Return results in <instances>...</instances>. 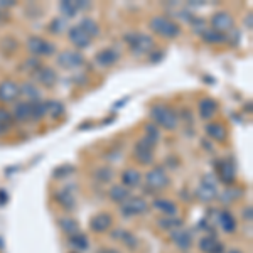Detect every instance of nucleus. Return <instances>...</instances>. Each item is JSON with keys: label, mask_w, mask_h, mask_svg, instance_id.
<instances>
[{"label": "nucleus", "mask_w": 253, "mask_h": 253, "mask_svg": "<svg viewBox=\"0 0 253 253\" xmlns=\"http://www.w3.org/2000/svg\"><path fill=\"white\" fill-rule=\"evenodd\" d=\"M95 179L100 182H103V184H107L113 179V169L108 166H103V167H98L95 170Z\"/></svg>", "instance_id": "c9c22d12"}, {"label": "nucleus", "mask_w": 253, "mask_h": 253, "mask_svg": "<svg viewBox=\"0 0 253 253\" xmlns=\"http://www.w3.org/2000/svg\"><path fill=\"white\" fill-rule=\"evenodd\" d=\"M211 29L221 32V34H226L230 31L235 29V19L230 12L226 10H219V12H214L211 15Z\"/></svg>", "instance_id": "0eeeda50"}, {"label": "nucleus", "mask_w": 253, "mask_h": 253, "mask_svg": "<svg viewBox=\"0 0 253 253\" xmlns=\"http://www.w3.org/2000/svg\"><path fill=\"white\" fill-rule=\"evenodd\" d=\"M218 108H219L218 101L213 100V98H208V96L199 101V107H198L199 115H201L203 120H211V118L216 115Z\"/></svg>", "instance_id": "6ab92c4d"}, {"label": "nucleus", "mask_w": 253, "mask_h": 253, "mask_svg": "<svg viewBox=\"0 0 253 253\" xmlns=\"http://www.w3.org/2000/svg\"><path fill=\"white\" fill-rule=\"evenodd\" d=\"M145 182L149 189L161 191V189H164L166 186H169V175H167L164 167L157 166V167H152V169L145 174Z\"/></svg>", "instance_id": "39448f33"}, {"label": "nucleus", "mask_w": 253, "mask_h": 253, "mask_svg": "<svg viewBox=\"0 0 253 253\" xmlns=\"http://www.w3.org/2000/svg\"><path fill=\"white\" fill-rule=\"evenodd\" d=\"M120 179H122V186H125L126 189H128V187H135L140 184L142 175L137 169H125L124 172H122Z\"/></svg>", "instance_id": "393cba45"}, {"label": "nucleus", "mask_w": 253, "mask_h": 253, "mask_svg": "<svg viewBox=\"0 0 253 253\" xmlns=\"http://www.w3.org/2000/svg\"><path fill=\"white\" fill-rule=\"evenodd\" d=\"M20 96L19 84L12 80H5L0 83V101L2 103H14Z\"/></svg>", "instance_id": "f8f14e48"}, {"label": "nucleus", "mask_w": 253, "mask_h": 253, "mask_svg": "<svg viewBox=\"0 0 253 253\" xmlns=\"http://www.w3.org/2000/svg\"><path fill=\"white\" fill-rule=\"evenodd\" d=\"M9 19H10V15L7 14L3 9H0V24H3V22H9Z\"/></svg>", "instance_id": "3c124183"}, {"label": "nucleus", "mask_w": 253, "mask_h": 253, "mask_svg": "<svg viewBox=\"0 0 253 253\" xmlns=\"http://www.w3.org/2000/svg\"><path fill=\"white\" fill-rule=\"evenodd\" d=\"M226 253H243L242 250H230V252H226Z\"/></svg>", "instance_id": "6e6d98bb"}, {"label": "nucleus", "mask_w": 253, "mask_h": 253, "mask_svg": "<svg viewBox=\"0 0 253 253\" xmlns=\"http://www.w3.org/2000/svg\"><path fill=\"white\" fill-rule=\"evenodd\" d=\"M73 172H75V167L73 166H69V164H66V166H61V167H58V169L54 170V179H64V177H69Z\"/></svg>", "instance_id": "79ce46f5"}, {"label": "nucleus", "mask_w": 253, "mask_h": 253, "mask_svg": "<svg viewBox=\"0 0 253 253\" xmlns=\"http://www.w3.org/2000/svg\"><path fill=\"white\" fill-rule=\"evenodd\" d=\"M7 201H9V194H7V191L0 189V206H3Z\"/></svg>", "instance_id": "09e8293b"}, {"label": "nucleus", "mask_w": 253, "mask_h": 253, "mask_svg": "<svg viewBox=\"0 0 253 253\" xmlns=\"http://www.w3.org/2000/svg\"><path fill=\"white\" fill-rule=\"evenodd\" d=\"M44 115H46V101L39 100V101L31 103V118H34V120H41Z\"/></svg>", "instance_id": "4c0bfd02"}, {"label": "nucleus", "mask_w": 253, "mask_h": 253, "mask_svg": "<svg viewBox=\"0 0 253 253\" xmlns=\"http://www.w3.org/2000/svg\"><path fill=\"white\" fill-rule=\"evenodd\" d=\"M219 240L216 238L214 235H206L203 236L201 240H199V250H201L203 253H211V250L216 247V243H218Z\"/></svg>", "instance_id": "f704fd0d"}, {"label": "nucleus", "mask_w": 253, "mask_h": 253, "mask_svg": "<svg viewBox=\"0 0 253 253\" xmlns=\"http://www.w3.org/2000/svg\"><path fill=\"white\" fill-rule=\"evenodd\" d=\"M113 224V216L108 213H98L89 219V230L93 233H105L112 228Z\"/></svg>", "instance_id": "4468645a"}, {"label": "nucleus", "mask_w": 253, "mask_h": 253, "mask_svg": "<svg viewBox=\"0 0 253 253\" xmlns=\"http://www.w3.org/2000/svg\"><path fill=\"white\" fill-rule=\"evenodd\" d=\"M64 29H68V26H66V20L63 17H54L47 26V31L51 34H63Z\"/></svg>", "instance_id": "e433bc0d"}, {"label": "nucleus", "mask_w": 253, "mask_h": 253, "mask_svg": "<svg viewBox=\"0 0 253 253\" xmlns=\"http://www.w3.org/2000/svg\"><path fill=\"white\" fill-rule=\"evenodd\" d=\"M78 27L84 32V34L88 36L89 39H91V38H96V36L100 34V26H98L96 20H93L91 17L81 19V22H80V26H78Z\"/></svg>", "instance_id": "c756f323"}, {"label": "nucleus", "mask_w": 253, "mask_h": 253, "mask_svg": "<svg viewBox=\"0 0 253 253\" xmlns=\"http://www.w3.org/2000/svg\"><path fill=\"white\" fill-rule=\"evenodd\" d=\"M14 117V122H27L31 120V103L29 101H17L14 107V112H10Z\"/></svg>", "instance_id": "b1692460"}, {"label": "nucleus", "mask_w": 253, "mask_h": 253, "mask_svg": "<svg viewBox=\"0 0 253 253\" xmlns=\"http://www.w3.org/2000/svg\"><path fill=\"white\" fill-rule=\"evenodd\" d=\"M58 64L66 69H75L84 64V56L78 51H64L58 56Z\"/></svg>", "instance_id": "9b49d317"}, {"label": "nucleus", "mask_w": 253, "mask_h": 253, "mask_svg": "<svg viewBox=\"0 0 253 253\" xmlns=\"http://www.w3.org/2000/svg\"><path fill=\"white\" fill-rule=\"evenodd\" d=\"M213 175H205V179L201 181V184L196 189V196L201 199L203 203H210L214 198H218V187H216L214 179H211Z\"/></svg>", "instance_id": "9d476101"}, {"label": "nucleus", "mask_w": 253, "mask_h": 253, "mask_svg": "<svg viewBox=\"0 0 253 253\" xmlns=\"http://www.w3.org/2000/svg\"><path fill=\"white\" fill-rule=\"evenodd\" d=\"M157 224L162 228V230H166V231H174V230H179V228H182V219L175 218V216H164V218L159 219Z\"/></svg>", "instance_id": "2f4dec72"}, {"label": "nucleus", "mask_w": 253, "mask_h": 253, "mask_svg": "<svg viewBox=\"0 0 253 253\" xmlns=\"http://www.w3.org/2000/svg\"><path fill=\"white\" fill-rule=\"evenodd\" d=\"M59 9L63 12L64 17H68V19L76 17V14H78V9H76L75 2H69V0H63V2L59 3Z\"/></svg>", "instance_id": "58836bf2"}, {"label": "nucleus", "mask_w": 253, "mask_h": 253, "mask_svg": "<svg viewBox=\"0 0 253 253\" xmlns=\"http://www.w3.org/2000/svg\"><path fill=\"white\" fill-rule=\"evenodd\" d=\"M15 5V0H0V9H10V7Z\"/></svg>", "instance_id": "de8ad7c7"}, {"label": "nucleus", "mask_w": 253, "mask_h": 253, "mask_svg": "<svg viewBox=\"0 0 253 253\" xmlns=\"http://www.w3.org/2000/svg\"><path fill=\"white\" fill-rule=\"evenodd\" d=\"M147 211V203L144 198H137V196H130L125 203H122L120 206V213L125 218L130 216H137V214H144Z\"/></svg>", "instance_id": "1a4fd4ad"}, {"label": "nucleus", "mask_w": 253, "mask_h": 253, "mask_svg": "<svg viewBox=\"0 0 253 253\" xmlns=\"http://www.w3.org/2000/svg\"><path fill=\"white\" fill-rule=\"evenodd\" d=\"M170 240H172V243L182 252H187L193 247V233H191L189 230H184V228L170 231Z\"/></svg>", "instance_id": "ddd939ff"}, {"label": "nucleus", "mask_w": 253, "mask_h": 253, "mask_svg": "<svg viewBox=\"0 0 253 253\" xmlns=\"http://www.w3.org/2000/svg\"><path fill=\"white\" fill-rule=\"evenodd\" d=\"M149 56L152 63H159V61H162V58H164V51H152L149 52Z\"/></svg>", "instance_id": "a18cd8bd"}, {"label": "nucleus", "mask_w": 253, "mask_h": 253, "mask_svg": "<svg viewBox=\"0 0 253 253\" xmlns=\"http://www.w3.org/2000/svg\"><path fill=\"white\" fill-rule=\"evenodd\" d=\"M39 66H41V64H39L38 58H29L26 63L22 64V71H32V73H34Z\"/></svg>", "instance_id": "37998d69"}, {"label": "nucleus", "mask_w": 253, "mask_h": 253, "mask_svg": "<svg viewBox=\"0 0 253 253\" xmlns=\"http://www.w3.org/2000/svg\"><path fill=\"white\" fill-rule=\"evenodd\" d=\"M54 198H56L58 205L63 208V210L73 211L76 208V199H75V196L71 194V191H69V189H58V193L54 194Z\"/></svg>", "instance_id": "aec40b11"}, {"label": "nucleus", "mask_w": 253, "mask_h": 253, "mask_svg": "<svg viewBox=\"0 0 253 253\" xmlns=\"http://www.w3.org/2000/svg\"><path fill=\"white\" fill-rule=\"evenodd\" d=\"M150 117L156 122V125L162 126V128H166V130H175L179 125V118L175 115L174 110H170L169 107L161 105V103L154 105V107L150 108Z\"/></svg>", "instance_id": "f257e3e1"}, {"label": "nucleus", "mask_w": 253, "mask_h": 253, "mask_svg": "<svg viewBox=\"0 0 253 253\" xmlns=\"http://www.w3.org/2000/svg\"><path fill=\"white\" fill-rule=\"evenodd\" d=\"M108 196H110V199H112V201H115V203H125L126 199L130 198V191L126 189L125 186H122V184H117V186H112L108 189Z\"/></svg>", "instance_id": "c85d7f7f"}, {"label": "nucleus", "mask_w": 253, "mask_h": 253, "mask_svg": "<svg viewBox=\"0 0 253 253\" xmlns=\"http://www.w3.org/2000/svg\"><path fill=\"white\" fill-rule=\"evenodd\" d=\"M240 196H242V191L240 189H231V187H228L226 191H223V194L219 196V199H221L224 205H230L231 201H236Z\"/></svg>", "instance_id": "a19ab883"}, {"label": "nucleus", "mask_w": 253, "mask_h": 253, "mask_svg": "<svg viewBox=\"0 0 253 253\" xmlns=\"http://www.w3.org/2000/svg\"><path fill=\"white\" fill-rule=\"evenodd\" d=\"M201 38L206 44H223L228 41L226 34H221V32L211 29V27H206V29L201 32Z\"/></svg>", "instance_id": "bb28decb"}, {"label": "nucleus", "mask_w": 253, "mask_h": 253, "mask_svg": "<svg viewBox=\"0 0 253 253\" xmlns=\"http://www.w3.org/2000/svg\"><path fill=\"white\" fill-rule=\"evenodd\" d=\"M154 147H156L154 142L142 137L135 144V147H133V157H135L142 166H150L154 162Z\"/></svg>", "instance_id": "20e7f679"}, {"label": "nucleus", "mask_w": 253, "mask_h": 253, "mask_svg": "<svg viewBox=\"0 0 253 253\" xmlns=\"http://www.w3.org/2000/svg\"><path fill=\"white\" fill-rule=\"evenodd\" d=\"M96 253H122V252L117 250V248H112V247H105V248H100Z\"/></svg>", "instance_id": "8fccbe9b"}, {"label": "nucleus", "mask_w": 253, "mask_h": 253, "mask_svg": "<svg viewBox=\"0 0 253 253\" xmlns=\"http://www.w3.org/2000/svg\"><path fill=\"white\" fill-rule=\"evenodd\" d=\"M112 236L115 240H120L122 243H125L126 248H130V250H135V248L138 247V240L135 238V235H132L126 230H115L112 233Z\"/></svg>", "instance_id": "a878e982"}, {"label": "nucleus", "mask_w": 253, "mask_h": 253, "mask_svg": "<svg viewBox=\"0 0 253 253\" xmlns=\"http://www.w3.org/2000/svg\"><path fill=\"white\" fill-rule=\"evenodd\" d=\"M19 91H20V95L26 96L27 100H29V103H34V101L41 100L39 88L36 86L34 83H31V81H24L22 84H19Z\"/></svg>", "instance_id": "5701e85b"}, {"label": "nucleus", "mask_w": 253, "mask_h": 253, "mask_svg": "<svg viewBox=\"0 0 253 253\" xmlns=\"http://www.w3.org/2000/svg\"><path fill=\"white\" fill-rule=\"evenodd\" d=\"M245 26H247L248 31H252V27H253V17H252V14H248L247 17H245Z\"/></svg>", "instance_id": "603ef678"}, {"label": "nucleus", "mask_w": 253, "mask_h": 253, "mask_svg": "<svg viewBox=\"0 0 253 253\" xmlns=\"http://www.w3.org/2000/svg\"><path fill=\"white\" fill-rule=\"evenodd\" d=\"M242 218L245 219V221H248V223H250L252 219H253V208H252V205H247V206L243 208Z\"/></svg>", "instance_id": "c03bdc74"}, {"label": "nucleus", "mask_w": 253, "mask_h": 253, "mask_svg": "<svg viewBox=\"0 0 253 253\" xmlns=\"http://www.w3.org/2000/svg\"><path fill=\"white\" fill-rule=\"evenodd\" d=\"M12 126H14V117H12V113L5 108H0V135L7 133Z\"/></svg>", "instance_id": "473e14b6"}, {"label": "nucleus", "mask_w": 253, "mask_h": 253, "mask_svg": "<svg viewBox=\"0 0 253 253\" xmlns=\"http://www.w3.org/2000/svg\"><path fill=\"white\" fill-rule=\"evenodd\" d=\"M69 245H71V247L75 248V250H78V252L88 250V247H89L88 236H86V235H83V233H75V235H71V236H69Z\"/></svg>", "instance_id": "72a5a7b5"}, {"label": "nucleus", "mask_w": 253, "mask_h": 253, "mask_svg": "<svg viewBox=\"0 0 253 253\" xmlns=\"http://www.w3.org/2000/svg\"><path fill=\"white\" fill-rule=\"evenodd\" d=\"M27 49H29L32 54L44 56V58L52 56L56 52L54 44H52L51 41L44 39V38H39V36H31V38L27 39Z\"/></svg>", "instance_id": "423d86ee"}, {"label": "nucleus", "mask_w": 253, "mask_h": 253, "mask_svg": "<svg viewBox=\"0 0 253 253\" xmlns=\"http://www.w3.org/2000/svg\"><path fill=\"white\" fill-rule=\"evenodd\" d=\"M125 42L128 44V47L132 49L133 54H149V52L154 51L156 47V41L150 38L149 34H144V32H128L125 36Z\"/></svg>", "instance_id": "f03ea898"}, {"label": "nucleus", "mask_w": 253, "mask_h": 253, "mask_svg": "<svg viewBox=\"0 0 253 253\" xmlns=\"http://www.w3.org/2000/svg\"><path fill=\"white\" fill-rule=\"evenodd\" d=\"M152 206L156 208L157 211H161L164 216H174L175 213H177V206H175V203L170 201V199H166V198L154 199Z\"/></svg>", "instance_id": "4be33fe9"}, {"label": "nucleus", "mask_w": 253, "mask_h": 253, "mask_svg": "<svg viewBox=\"0 0 253 253\" xmlns=\"http://www.w3.org/2000/svg\"><path fill=\"white\" fill-rule=\"evenodd\" d=\"M216 175H218V181L223 182L224 186H231L236 181V169L235 164L231 161L221 159V161L216 162Z\"/></svg>", "instance_id": "6e6552de"}, {"label": "nucleus", "mask_w": 253, "mask_h": 253, "mask_svg": "<svg viewBox=\"0 0 253 253\" xmlns=\"http://www.w3.org/2000/svg\"><path fill=\"white\" fill-rule=\"evenodd\" d=\"M75 5H76V9H78V12L80 10H88L89 7V2H83V0H75Z\"/></svg>", "instance_id": "49530a36"}, {"label": "nucleus", "mask_w": 253, "mask_h": 253, "mask_svg": "<svg viewBox=\"0 0 253 253\" xmlns=\"http://www.w3.org/2000/svg\"><path fill=\"white\" fill-rule=\"evenodd\" d=\"M211 253H224V245L221 242H218L216 243V247L211 250Z\"/></svg>", "instance_id": "864d4df0"}, {"label": "nucleus", "mask_w": 253, "mask_h": 253, "mask_svg": "<svg viewBox=\"0 0 253 253\" xmlns=\"http://www.w3.org/2000/svg\"><path fill=\"white\" fill-rule=\"evenodd\" d=\"M245 112L252 113V101H248V103H247V105H245Z\"/></svg>", "instance_id": "5fc2aeb1"}, {"label": "nucleus", "mask_w": 253, "mask_h": 253, "mask_svg": "<svg viewBox=\"0 0 253 253\" xmlns=\"http://www.w3.org/2000/svg\"><path fill=\"white\" fill-rule=\"evenodd\" d=\"M205 130H206V135L214 142H226L228 138V130L226 126L219 122H210V124L205 125Z\"/></svg>", "instance_id": "f3484780"}, {"label": "nucleus", "mask_w": 253, "mask_h": 253, "mask_svg": "<svg viewBox=\"0 0 253 253\" xmlns=\"http://www.w3.org/2000/svg\"><path fill=\"white\" fill-rule=\"evenodd\" d=\"M34 80L41 83L42 86L46 88H52L58 81V75L52 68L49 66H39L38 69L34 71Z\"/></svg>", "instance_id": "2eb2a0df"}, {"label": "nucleus", "mask_w": 253, "mask_h": 253, "mask_svg": "<svg viewBox=\"0 0 253 253\" xmlns=\"http://www.w3.org/2000/svg\"><path fill=\"white\" fill-rule=\"evenodd\" d=\"M149 26L156 34L162 36V38H167V39H174L181 34V26H179L177 22H174L172 19L164 17V15H156V17H152Z\"/></svg>", "instance_id": "7ed1b4c3"}, {"label": "nucleus", "mask_w": 253, "mask_h": 253, "mask_svg": "<svg viewBox=\"0 0 253 253\" xmlns=\"http://www.w3.org/2000/svg\"><path fill=\"white\" fill-rule=\"evenodd\" d=\"M118 59H120V54L112 47H107V49H103V51H100L95 58V61L100 64V66H112V64H115Z\"/></svg>", "instance_id": "412c9836"}, {"label": "nucleus", "mask_w": 253, "mask_h": 253, "mask_svg": "<svg viewBox=\"0 0 253 253\" xmlns=\"http://www.w3.org/2000/svg\"><path fill=\"white\" fill-rule=\"evenodd\" d=\"M216 218H218V224H219V228H221L224 233H235L236 228H238L235 214L231 213L230 210L218 211V216H216Z\"/></svg>", "instance_id": "dca6fc26"}, {"label": "nucleus", "mask_w": 253, "mask_h": 253, "mask_svg": "<svg viewBox=\"0 0 253 253\" xmlns=\"http://www.w3.org/2000/svg\"><path fill=\"white\" fill-rule=\"evenodd\" d=\"M144 130H145V138H149L150 142L157 144L159 138H161V130H159V126L156 124H147Z\"/></svg>", "instance_id": "ea45409f"}, {"label": "nucleus", "mask_w": 253, "mask_h": 253, "mask_svg": "<svg viewBox=\"0 0 253 253\" xmlns=\"http://www.w3.org/2000/svg\"><path fill=\"white\" fill-rule=\"evenodd\" d=\"M68 38L78 49H86L89 46V42H91V39H89L78 26L68 27Z\"/></svg>", "instance_id": "a211bd4d"}, {"label": "nucleus", "mask_w": 253, "mask_h": 253, "mask_svg": "<svg viewBox=\"0 0 253 253\" xmlns=\"http://www.w3.org/2000/svg\"><path fill=\"white\" fill-rule=\"evenodd\" d=\"M59 228L63 233H66L68 236L75 235V233H80V223L76 221L75 218H71V216H63V218H59Z\"/></svg>", "instance_id": "cd10ccee"}, {"label": "nucleus", "mask_w": 253, "mask_h": 253, "mask_svg": "<svg viewBox=\"0 0 253 253\" xmlns=\"http://www.w3.org/2000/svg\"><path fill=\"white\" fill-rule=\"evenodd\" d=\"M46 115H49L52 120H58L64 115V105L58 100L46 101Z\"/></svg>", "instance_id": "7c9ffc66"}]
</instances>
